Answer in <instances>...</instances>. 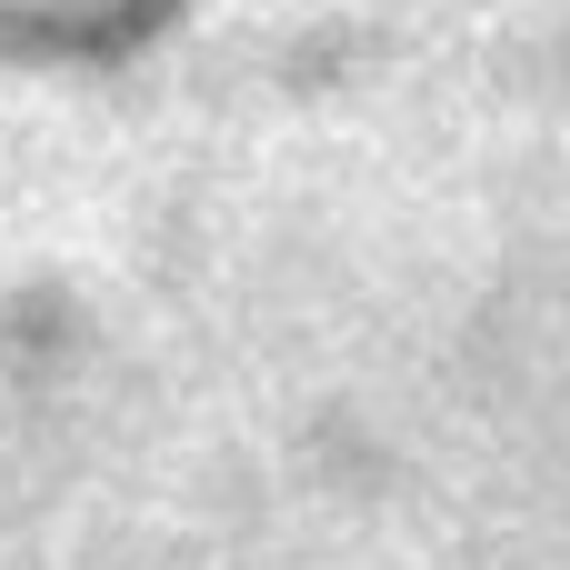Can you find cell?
<instances>
[{
  "label": "cell",
  "mask_w": 570,
  "mask_h": 570,
  "mask_svg": "<svg viewBox=\"0 0 570 570\" xmlns=\"http://www.w3.org/2000/svg\"><path fill=\"white\" fill-rule=\"evenodd\" d=\"M180 0H0V60H130Z\"/></svg>",
  "instance_id": "cell-1"
}]
</instances>
